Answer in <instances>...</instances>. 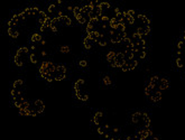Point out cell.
I'll return each mask as SVG.
<instances>
[{
    "instance_id": "cell-18",
    "label": "cell",
    "mask_w": 185,
    "mask_h": 140,
    "mask_svg": "<svg viewBox=\"0 0 185 140\" xmlns=\"http://www.w3.org/2000/svg\"><path fill=\"white\" fill-rule=\"evenodd\" d=\"M110 130H111V128H110V126H109L108 123L99 126V127H98V129H97L98 133H99V135H101V136H103L104 133H107V132H109Z\"/></svg>"
},
{
    "instance_id": "cell-39",
    "label": "cell",
    "mask_w": 185,
    "mask_h": 140,
    "mask_svg": "<svg viewBox=\"0 0 185 140\" xmlns=\"http://www.w3.org/2000/svg\"><path fill=\"white\" fill-rule=\"evenodd\" d=\"M7 25H8V28H17V25H18V24H16L14 20L10 19V20H8Z\"/></svg>"
},
{
    "instance_id": "cell-47",
    "label": "cell",
    "mask_w": 185,
    "mask_h": 140,
    "mask_svg": "<svg viewBox=\"0 0 185 140\" xmlns=\"http://www.w3.org/2000/svg\"><path fill=\"white\" fill-rule=\"evenodd\" d=\"M45 44H46V41H45V39H43L42 42H41V45H45Z\"/></svg>"
},
{
    "instance_id": "cell-3",
    "label": "cell",
    "mask_w": 185,
    "mask_h": 140,
    "mask_svg": "<svg viewBox=\"0 0 185 140\" xmlns=\"http://www.w3.org/2000/svg\"><path fill=\"white\" fill-rule=\"evenodd\" d=\"M136 23L138 26H146V27H150V19L148 18L146 15L139 14L136 17Z\"/></svg>"
},
{
    "instance_id": "cell-13",
    "label": "cell",
    "mask_w": 185,
    "mask_h": 140,
    "mask_svg": "<svg viewBox=\"0 0 185 140\" xmlns=\"http://www.w3.org/2000/svg\"><path fill=\"white\" fill-rule=\"evenodd\" d=\"M84 83H85L84 79H78L76 80V81H75V83H74V85H73L74 92L82 91V90H83V86H84Z\"/></svg>"
},
{
    "instance_id": "cell-5",
    "label": "cell",
    "mask_w": 185,
    "mask_h": 140,
    "mask_svg": "<svg viewBox=\"0 0 185 140\" xmlns=\"http://www.w3.org/2000/svg\"><path fill=\"white\" fill-rule=\"evenodd\" d=\"M116 56H117V53L115 51H109L108 52V54H107V61L110 64L111 67H113V69H116L117 67Z\"/></svg>"
},
{
    "instance_id": "cell-32",
    "label": "cell",
    "mask_w": 185,
    "mask_h": 140,
    "mask_svg": "<svg viewBox=\"0 0 185 140\" xmlns=\"http://www.w3.org/2000/svg\"><path fill=\"white\" fill-rule=\"evenodd\" d=\"M73 15H74V17H75V19L78 18V17H80V16L82 15V8L79 7V6H75L73 10Z\"/></svg>"
},
{
    "instance_id": "cell-42",
    "label": "cell",
    "mask_w": 185,
    "mask_h": 140,
    "mask_svg": "<svg viewBox=\"0 0 185 140\" xmlns=\"http://www.w3.org/2000/svg\"><path fill=\"white\" fill-rule=\"evenodd\" d=\"M121 70H122V72H128V71H130L127 64H125V65L122 66V67H121Z\"/></svg>"
},
{
    "instance_id": "cell-19",
    "label": "cell",
    "mask_w": 185,
    "mask_h": 140,
    "mask_svg": "<svg viewBox=\"0 0 185 140\" xmlns=\"http://www.w3.org/2000/svg\"><path fill=\"white\" fill-rule=\"evenodd\" d=\"M58 10L60 9H57L56 5H54V4H51V5L47 7V11H48V14L51 15V18L56 17V15H57V11H58Z\"/></svg>"
},
{
    "instance_id": "cell-34",
    "label": "cell",
    "mask_w": 185,
    "mask_h": 140,
    "mask_svg": "<svg viewBox=\"0 0 185 140\" xmlns=\"http://www.w3.org/2000/svg\"><path fill=\"white\" fill-rule=\"evenodd\" d=\"M29 61H30V63H33V64H37V63H38V56H37L35 53H30V55H29Z\"/></svg>"
},
{
    "instance_id": "cell-33",
    "label": "cell",
    "mask_w": 185,
    "mask_h": 140,
    "mask_svg": "<svg viewBox=\"0 0 185 140\" xmlns=\"http://www.w3.org/2000/svg\"><path fill=\"white\" fill-rule=\"evenodd\" d=\"M30 10H32V16L33 17H38V15H39V13L42 11V10L39 9L37 6H34V7H30Z\"/></svg>"
},
{
    "instance_id": "cell-31",
    "label": "cell",
    "mask_w": 185,
    "mask_h": 140,
    "mask_svg": "<svg viewBox=\"0 0 185 140\" xmlns=\"http://www.w3.org/2000/svg\"><path fill=\"white\" fill-rule=\"evenodd\" d=\"M175 65L177 69H183L185 66V61L183 58H175Z\"/></svg>"
},
{
    "instance_id": "cell-23",
    "label": "cell",
    "mask_w": 185,
    "mask_h": 140,
    "mask_svg": "<svg viewBox=\"0 0 185 140\" xmlns=\"http://www.w3.org/2000/svg\"><path fill=\"white\" fill-rule=\"evenodd\" d=\"M126 64L128 65L130 71H132L137 67V65H138V60H136V58H134V60H127V61H126Z\"/></svg>"
},
{
    "instance_id": "cell-14",
    "label": "cell",
    "mask_w": 185,
    "mask_h": 140,
    "mask_svg": "<svg viewBox=\"0 0 185 140\" xmlns=\"http://www.w3.org/2000/svg\"><path fill=\"white\" fill-rule=\"evenodd\" d=\"M74 93H75L76 99L80 100V101H88L89 100V93L87 91H84V90L79 91V92H74Z\"/></svg>"
},
{
    "instance_id": "cell-30",
    "label": "cell",
    "mask_w": 185,
    "mask_h": 140,
    "mask_svg": "<svg viewBox=\"0 0 185 140\" xmlns=\"http://www.w3.org/2000/svg\"><path fill=\"white\" fill-rule=\"evenodd\" d=\"M102 83L104 84L106 86H110L111 84H112V79H111L109 75H104L102 77Z\"/></svg>"
},
{
    "instance_id": "cell-21",
    "label": "cell",
    "mask_w": 185,
    "mask_h": 140,
    "mask_svg": "<svg viewBox=\"0 0 185 140\" xmlns=\"http://www.w3.org/2000/svg\"><path fill=\"white\" fill-rule=\"evenodd\" d=\"M58 19H60V23L64 26H71L72 25V19L70 18V16H67V15H64L63 17H61Z\"/></svg>"
},
{
    "instance_id": "cell-25",
    "label": "cell",
    "mask_w": 185,
    "mask_h": 140,
    "mask_svg": "<svg viewBox=\"0 0 185 140\" xmlns=\"http://www.w3.org/2000/svg\"><path fill=\"white\" fill-rule=\"evenodd\" d=\"M99 8L101 9V11L103 13V14H106L107 11L110 10L111 5L109 4V2H100V4H99Z\"/></svg>"
},
{
    "instance_id": "cell-6",
    "label": "cell",
    "mask_w": 185,
    "mask_h": 140,
    "mask_svg": "<svg viewBox=\"0 0 185 140\" xmlns=\"http://www.w3.org/2000/svg\"><path fill=\"white\" fill-rule=\"evenodd\" d=\"M16 55H18L19 57H21L24 61L26 60V58H29V55H30V53H29V48L26 46H23V47H19L17 52H16Z\"/></svg>"
},
{
    "instance_id": "cell-9",
    "label": "cell",
    "mask_w": 185,
    "mask_h": 140,
    "mask_svg": "<svg viewBox=\"0 0 185 140\" xmlns=\"http://www.w3.org/2000/svg\"><path fill=\"white\" fill-rule=\"evenodd\" d=\"M159 79H161V77H159L158 75H153L152 77H149L147 84L152 85L155 90H159Z\"/></svg>"
},
{
    "instance_id": "cell-20",
    "label": "cell",
    "mask_w": 185,
    "mask_h": 140,
    "mask_svg": "<svg viewBox=\"0 0 185 140\" xmlns=\"http://www.w3.org/2000/svg\"><path fill=\"white\" fill-rule=\"evenodd\" d=\"M93 44H94V42H93L92 39L89 37V36L83 38V47L85 48V49H91L93 46Z\"/></svg>"
},
{
    "instance_id": "cell-4",
    "label": "cell",
    "mask_w": 185,
    "mask_h": 140,
    "mask_svg": "<svg viewBox=\"0 0 185 140\" xmlns=\"http://www.w3.org/2000/svg\"><path fill=\"white\" fill-rule=\"evenodd\" d=\"M131 122L134 123L135 126L140 127V128H144L143 127V118H141V112L140 111H136L131 114Z\"/></svg>"
},
{
    "instance_id": "cell-7",
    "label": "cell",
    "mask_w": 185,
    "mask_h": 140,
    "mask_svg": "<svg viewBox=\"0 0 185 140\" xmlns=\"http://www.w3.org/2000/svg\"><path fill=\"white\" fill-rule=\"evenodd\" d=\"M126 56L124 54V52H118L117 53V56H116V64H117V67H119L121 69L122 66L126 64Z\"/></svg>"
},
{
    "instance_id": "cell-29",
    "label": "cell",
    "mask_w": 185,
    "mask_h": 140,
    "mask_svg": "<svg viewBox=\"0 0 185 140\" xmlns=\"http://www.w3.org/2000/svg\"><path fill=\"white\" fill-rule=\"evenodd\" d=\"M65 77H66V73H61V72H57V71L54 72V79H55V81H62Z\"/></svg>"
},
{
    "instance_id": "cell-41",
    "label": "cell",
    "mask_w": 185,
    "mask_h": 140,
    "mask_svg": "<svg viewBox=\"0 0 185 140\" xmlns=\"http://www.w3.org/2000/svg\"><path fill=\"white\" fill-rule=\"evenodd\" d=\"M110 140H122L121 139V137L120 136H111V138H110Z\"/></svg>"
},
{
    "instance_id": "cell-49",
    "label": "cell",
    "mask_w": 185,
    "mask_h": 140,
    "mask_svg": "<svg viewBox=\"0 0 185 140\" xmlns=\"http://www.w3.org/2000/svg\"><path fill=\"white\" fill-rule=\"evenodd\" d=\"M184 74H185V73H184Z\"/></svg>"
},
{
    "instance_id": "cell-10",
    "label": "cell",
    "mask_w": 185,
    "mask_h": 140,
    "mask_svg": "<svg viewBox=\"0 0 185 140\" xmlns=\"http://www.w3.org/2000/svg\"><path fill=\"white\" fill-rule=\"evenodd\" d=\"M34 108H35V110L37 111L38 114H41L44 112L45 110V103L43 102L42 100H35V102H34Z\"/></svg>"
},
{
    "instance_id": "cell-12",
    "label": "cell",
    "mask_w": 185,
    "mask_h": 140,
    "mask_svg": "<svg viewBox=\"0 0 185 140\" xmlns=\"http://www.w3.org/2000/svg\"><path fill=\"white\" fill-rule=\"evenodd\" d=\"M141 118H143V127L144 128H150L152 119L149 117L147 112H141Z\"/></svg>"
},
{
    "instance_id": "cell-36",
    "label": "cell",
    "mask_w": 185,
    "mask_h": 140,
    "mask_svg": "<svg viewBox=\"0 0 185 140\" xmlns=\"http://www.w3.org/2000/svg\"><path fill=\"white\" fill-rule=\"evenodd\" d=\"M111 133H112L113 136H120V128L113 127V128L111 129Z\"/></svg>"
},
{
    "instance_id": "cell-17",
    "label": "cell",
    "mask_w": 185,
    "mask_h": 140,
    "mask_svg": "<svg viewBox=\"0 0 185 140\" xmlns=\"http://www.w3.org/2000/svg\"><path fill=\"white\" fill-rule=\"evenodd\" d=\"M47 18H48V16H47V14L45 13V11H41L39 13V15H38V17H37V21H38V25L39 26H42V25H45V23H46Z\"/></svg>"
},
{
    "instance_id": "cell-11",
    "label": "cell",
    "mask_w": 185,
    "mask_h": 140,
    "mask_svg": "<svg viewBox=\"0 0 185 140\" xmlns=\"http://www.w3.org/2000/svg\"><path fill=\"white\" fill-rule=\"evenodd\" d=\"M169 89V80L163 76L159 79V90L161 91H164V90H168Z\"/></svg>"
},
{
    "instance_id": "cell-46",
    "label": "cell",
    "mask_w": 185,
    "mask_h": 140,
    "mask_svg": "<svg viewBox=\"0 0 185 140\" xmlns=\"http://www.w3.org/2000/svg\"><path fill=\"white\" fill-rule=\"evenodd\" d=\"M182 39H183V41L185 42V30L183 32V35H182Z\"/></svg>"
},
{
    "instance_id": "cell-2",
    "label": "cell",
    "mask_w": 185,
    "mask_h": 140,
    "mask_svg": "<svg viewBox=\"0 0 185 140\" xmlns=\"http://www.w3.org/2000/svg\"><path fill=\"white\" fill-rule=\"evenodd\" d=\"M135 135L139 140H147L153 136V131L150 128H138Z\"/></svg>"
},
{
    "instance_id": "cell-43",
    "label": "cell",
    "mask_w": 185,
    "mask_h": 140,
    "mask_svg": "<svg viewBox=\"0 0 185 140\" xmlns=\"http://www.w3.org/2000/svg\"><path fill=\"white\" fill-rule=\"evenodd\" d=\"M30 51H32V53H35V51H36V46L35 45H30Z\"/></svg>"
},
{
    "instance_id": "cell-40",
    "label": "cell",
    "mask_w": 185,
    "mask_h": 140,
    "mask_svg": "<svg viewBox=\"0 0 185 140\" xmlns=\"http://www.w3.org/2000/svg\"><path fill=\"white\" fill-rule=\"evenodd\" d=\"M126 140H139V139L136 137V135H128L126 136Z\"/></svg>"
},
{
    "instance_id": "cell-24",
    "label": "cell",
    "mask_w": 185,
    "mask_h": 140,
    "mask_svg": "<svg viewBox=\"0 0 185 140\" xmlns=\"http://www.w3.org/2000/svg\"><path fill=\"white\" fill-rule=\"evenodd\" d=\"M14 63L16 66H18V67H23L24 65H25V61H24L21 57H19L18 55H16L15 54L14 56Z\"/></svg>"
},
{
    "instance_id": "cell-37",
    "label": "cell",
    "mask_w": 185,
    "mask_h": 140,
    "mask_svg": "<svg viewBox=\"0 0 185 140\" xmlns=\"http://www.w3.org/2000/svg\"><path fill=\"white\" fill-rule=\"evenodd\" d=\"M57 72H61V73H66V67L64 65H56V70Z\"/></svg>"
},
{
    "instance_id": "cell-38",
    "label": "cell",
    "mask_w": 185,
    "mask_h": 140,
    "mask_svg": "<svg viewBox=\"0 0 185 140\" xmlns=\"http://www.w3.org/2000/svg\"><path fill=\"white\" fill-rule=\"evenodd\" d=\"M78 65H79L81 69H84V67H87V66H88V62L85 61V60H81V61H79Z\"/></svg>"
},
{
    "instance_id": "cell-35",
    "label": "cell",
    "mask_w": 185,
    "mask_h": 140,
    "mask_svg": "<svg viewBox=\"0 0 185 140\" xmlns=\"http://www.w3.org/2000/svg\"><path fill=\"white\" fill-rule=\"evenodd\" d=\"M60 52L61 53H63V54H67L71 52V47L69 45H63V46L60 47Z\"/></svg>"
},
{
    "instance_id": "cell-15",
    "label": "cell",
    "mask_w": 185,
    "mask_h": 140,
    "mask_svg": "<svg viewBox=\"0 0 185 140\" xmlns=\"http://www.w3.org/2000/svg\"><path fill=\"white\" fill-rule=\"evenodd\" d=\"M24 86H25V84H24V81L21 79L16 80L13 83V89L18 90L19 92H24Z\"/></svg>"
},
{
    "instance_id": "cell-22",
    "label": "cell",
    "mask_w": 185,
    "mask_h": 140,
    "mask_svg": "<svg viewBox=\"0 0 185 140\" xmlns=\"http://www.w3.org/2000/svg\"><path fill=\"white\" fill-rule=\"evenodd\" d=\"M43 41V36L39 33H34L30 36V43L34 44V43H41Z\"/></svg>"
},
{
    "instance_id": "cell-26",
    "label": "cell",
    "mask_w": 185,
    "mask_h": 140,
    "mask_svg": "<svg viewBox=\"0 0 185 140\" xmlns=\"http://www.w3.org/2000/svg\"><path fill=\"white\" fill-rule=\"evenodd\" d=\"M97 44L98 45H100L101 47H106L107 45H108V39H107V37L104 35H101V36L97 39Z\"/></svg>"
},
{
    "instance_id": "cell-44",
    "label": "cell",
    "mask_w": 185,
    "mask_h": 140,
    "mask_svg": "<svg viewBox=\"0 0 185 140\" xmlns=\"http://www.w3.org/2000/svg\"><path fill=\"white\" fill-rule=\"evenodd\" d=\"M147 140H159V139H158V137H156V136H152V137L148 138Z\"/></svg>"
},
{
    "instance_id": "cell-16",
    "label": "cell",
    "mask_w": 185,
    "mask_h": 140,
    "mask_svg": "<svg viewBox=\"0 0 185 140\" xmlns=\"http://www.w3.org/2000/svg\"><path fill=\"white\" fill-rule=\"evenodd\" d=\"M149 99H150L152 102L158 103L161 100H162V91H161V90H156V91L153 93V95H152Z\"/></svg>"
},
{
    "instance_id": "cell-28",
    "label": "cell",
    "mask_w": 185,
    "mask_h": 140,
    "mask_svg": "<svg viewBox=\"0 0 185 140\" xmlns=\"http://www.w3.org/2000/svg\"><path fill=\"white\" fill-rule=\"evenodd\" d=\"M156 90L154 89L152 85H149V84H146V86H145V94H146V97H148V98H150L152 95H153V93L155 92Z\"/></svg>"
},
{
    "instance_id": "cell-45",
    "label": "cell",
    "mask_w": 185,
    "mask_h": 140,
    "mask_svg": "<svg viewBox=\"0 0 185 140\" xmlns=\"http://www.w3.org/2000/svg\"><path fill=\"white\" fill-rule=\"evenodd\" d=\"M41 55H42V56H46L47 55V52L46 51H42V52H41Z\"/></svg>"
},
{
    "instance_id": "cell-48",
    "label": "cell",
    "mask_w": 185,
    "mask_h": 140,
    "mask_svg": "<svg viewBox=\"0 0 185 140\" xmlns=\"http://www.w3.org/2000/svg\"><path fill=\"white\" fill-rule=\"evenodd\" d=\"M57 5H62L63 4V1H61V0H57V2H56Z\"/></svg>"
},
{
    "instance_id": "cell-8",
    "label": "cell",
    "mask_w": 185,
    "mask_h": 140,
    "mask_svg": "<svg viewBox=\"0 0 185 140\" xmlns=\"http://www.w3.org/2000/svg\"><path fill=\"white\" fill-rule=\"evenodd\" d=\"M102 119H103V112L102 111H97L94 113V116L92 118V123L95 125L97 127L101 126Z\"/></svg>"
},
{
    "instance_id": "cell-1",
    "label": "cell",
    "mask_w": 185,
    "mask_h": 140,
    "mask_svg": "<svg viewBox=\"0 0 185 140\" xmlns=\"http://www.w3.org/2000/svg\"><path fill=\"white\" fill-rule=\"evenodd\" d=\"M56 70V65L51 61L43 62L39 66V74L42 76V79H46L47 75H54V72Z\"/></svg>"
},
{
    "instance_id": "cell-27",
    "label": "cell",
    "mask_w": 185,
    "mask_h": 140,
    "mask_svg": "<svg viewBox=\"0 0 185 140\" xmlns=\"http://www.w3.org/2000/svg\"><path fill=\"white\" fill-rule=\"evenodd\" d=\"M7 33L11 38H17L19 36V30L17 28H8Z\"/></svg>"
}]
</instances>
